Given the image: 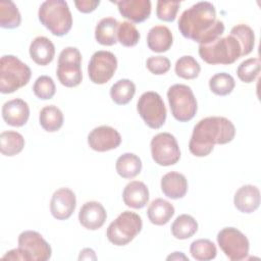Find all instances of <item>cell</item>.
<instances>
[{
	"label": "cell",
	"instance_id": "6da1fadb",
	"mask_svg": "<svg viewBox=\"0 0 261 261\" xmlns=\"http://www.w3.org/2000/svg\"><path fill=\"white\" fill-rule=\"evenodd\" d=\"M178 30L186 39L204 45L223 35L224 23L216 18V10L212 3L201 1L181 13Z\"/></svg>",
	"mask_w": 261,
	"mask_h": 261
},
{
	"label": "cell",
	"instance_id": "7a4b0ae2",
	"mask_svg": "<svg viewBox=\"0 0 261 261\" xmlns=\"http://www.w3.org/2000/svg\"><path fill=\"white\" fill-rule=\"evenodd\" d=\"M234 136L236 127L229 119L223 116H208L194 126L189 150L196 157H205L212 152L216 144H227Z\"/></svg>",
	"mask_w": 261,
	"mask_h": 261
},
{
	"label": "cell",
	"instance_id": "3957f363",
	"mask_svg": "<svg viewBox=\"0 0 261 261\" xmlns=\"http://www.w3.org/2000/svg\"><path fill=\"white\" fill-rule=\"evenodd\" d=\"M199 55L208 64L228 65L243 56V50L239 40L229 34L210 43L199 45Z\"/></svg>",
	"mask_w": 261,
	"mask_h": 261
},
{
	"label": "cell",
	"instance_id": "277c9868",
	"mask_svg": "<svg viewBox=\"0 0 261 261\" xmlns=\"http://www.w3.org/2000/svg\"><path fill=\"white\" fill-rule=\"evenodd\" d=\"M40 22L57 37L66 35L72 27V15L67 2L63 0L44 1L38 11Z\"/></svg>",
	"mask_w": 261,
	"mask_h": 261
},
{
	"label": "cell",
	"instance_id": "5b68a950",
	"mask_svg": "<svg viewBox=\"0 0 261 261\" xmlns=\"http://www.w3.org/2000/svg\"><path fill=\"white\" fill-rule=\"evenodd\" d=\"M31 68L14 55L0 59V92L10 94L24 87L31 80Z\"/></svg>",
	"mask_w": 261,
	"mask_h": 261
},
{
	"label": "cell",
	"instance_id": "8992f818",
	"mask_svg": "<svg viewBox=\"0 0 261 261\" xmlns=\"http://www.w3.org/2000/svg\"><path fill=\"white\" fill-rule=\"evenodd\" d=\"M167 99L172 116L179 122L190 121L197 113L198 103L191 87L175 84L167 91Z\"/></svg>",
	"mask_w": 261,
	"mask_h": 261
},
{
	"label": "cell",
	"instance_id": "52a82bcc",
	"mask_svg": "<svg viewBox=\"0 0 261 261\" xmlns=\"http://www.w3.org/2000/svg\"><path fill=\"white\" fill-rule=\"evenodd\" d=\"M143 222L139 214L132 211L120 213L113 220L106 231L107 239L115 246H125L142 230Z\"/></svg>",
	"mask_w": 261,
	"mask_h": 261
},
{
	"label": "cell",
	"instance_id": "ba28073f",
	"mask_svg": "<svg viewBox=\"0 0 261 261\" xmlns=\"http://www.w3.org/2000/svg\"><path fill=\"white\" fill-rule=\"evenodd\" d=\"M56 75L60 84L67 88L76 87L82 83V54L77 48L66 47L60 52Z\"/></svg>",
	"mask_w": 261,
	"mask_h": 261
},
{
	"label": "cell",
	"instance_id": "9c48e42d",
	"mask_svg": "<svg viewBox=\"0 0 261 261\" xmlns=\"http://www.w3.org/2000/svg\"><path fill=\"white\" fill-rule=\"evenodd\" d=\"M139 115L153 129L160 128L166 120V108L161 96L153 91L143 93L137 103Z\"/></svg>",
	"mask_w": 261,
	"mask_h": 261
},
{
	"label": "cell",
	"instance_id": "30bf717a",
	"mask_svg": "<svg viewBox=\"0 0 261 261\" xmlns=\"http://www.w3.org/2000/svg\"><path fill=\"white\" fill-rule=\"evenodd\" d=\"M216 238L220 249L229 260L240 261L247 258L250 243L241 230L236 227H224Z\"/></svg>",
	"mask_w": 261,
	"mask_h": 261
},
{
	"label": "cell",
	"instance_id": "8fae6325",
	"mask_svg": "<svg viewBox=\"0 0 261 261\" xmlns=\"http://www.w3.org/2000/svg\"><path fill=\"white\" fill-rule=\"evenodd\" d=\"M151 155L155 163L161 166H170L180 158V150L175 137L169 133H159L150 143Z\"/></svg>",
	"mask_w": 261,
	"mask_h": 261
},
{
	"label": "cell",
	"instance_id": "7c38bea8",
	"mask_svg": "<svg viewBox=\"0 0 261 261\" xmlns=\"http://www.w3.org/2000/svg\"><path fill=\"white\" fill-rule=\"evenodd\" d=\"M116 68V56L110 51L100 50L92 55L88 64V74L92 83L103 85L111 80Z\"/></svg>",
	"mask_w": 261,
	"mask_h": 261
},
{
	"label": "cell",
	"instance_id": "4fadbf2b",
	"mask_svg": "<svg viewBox=\"0 0 261 261\" xmlns=\"http://www.w3.org/2000/svg\"><path fill=\"white\" fill-rule=\"evenodd\" d=\"M18 248L23 252L27 261H47L52 255L50 245L35 230H24L19 233Z\"/></svg>",
	"mask_w": 261,
	"mask_h": 261
},
{
	"label": "cell",
	"instance_id": "5bb4252c",
	"mask_svg": "<svg viewBox=\"0 0 261 261\" xmlns=\"http://www.w3.org/2000/svg\"><path fill=\"white\" fill-rule=\"evenodd\" d=\"M121 143L120 134L112 126L100 125L88 135L89 147L97 152H106L116 149Z\"/></svg>",
	"mask_w": 261,
	"mask_h": 261
},
{
	"label": "cell",
	"instance_id": "9a60e30c",
	"mask_svg": "<svg viewBox=\"0 0 261 261\" xmlns=\"http://www.w3.org/2000/svg\"><path fill=\"white\" fill-rule=\"evenodd\" d=\"M76 207L75 194L68 188H60L55 191L50 201V212L58 220L68 219Z\"/></svg>",
	"mask_w": 261,
	"mask_h": 261
},
{
	"label": "cell",
	"instance_id": "2e32d148",
	"mask_svg": "<svg viewBox=\"0 0 261 261\" xmlns=\"http://www.w3.org/2000/svg\"><path fill=\"white\" fill-rule=\"evenodd\" d=\"M107 218L105 208L100 202H86L80 209L79 221L89 230H96L103 226Z\"/></svg>",
	"mask_w": 261,
	"mask_h": 261
},
{
	"label": "cell",
	"instance_id": "e0dca14e",
	"mask_svg": "<svg viewBox=\"0 0 261 261\" xmlns=\"http://www.w3.org/2000/svg\"><path fill=\"white\" fill-rule=\"evenodd\" d=\"M2 117L8 125L22 126L28 122L30 117L29 104L19 98L9 100L2 106Z\"/></svg>",
	"mask_w": 261,
	"mask_h": 261
},
{
	"label": "cell",
	"instance_id": "ac0fdd59",
	"mask_svg": "<svg viewBox=\"0 0 261 261\" xmlns=\"http://www.w3.org/2000/svg\"><path fill=\"white\" fill-rule=\"evenodd\" d=\"M118 7L120 14L135 23L143 22L151 14L150 0H121L113 1Z\"/></svg>",
	"mask_w": 261,
	"mask_h": 261
},
{
	"label": "cell",
	"instance_id": "d6986e66",
	"mask_svg": "<svg viewBox=\"0 0 261 261\" xmlns=\"http://www.w3.org/2000/svg\"><path fill=\"white\" fill-rule=\"evenodd\" d=\"M233 204L242 213H253L260 205L259 189L253 185H245L241 187L233 196Z\"/></svg>",
	"mask_w": 261,
	"mask_h": 261
},
{
	"label": "cell",
	"instance_id": "ffe728a7",
	"mask_svg": "<svg viewBox=\"0 0 261 261\" xmlns=\"http://www.w3.org/2000/svg\"><path fill=\"white\" fill-rule=\"evenodd\" d=\"M161 191L170 199H181L188 192V181L184 174L170 171L163 175L161 178Z\"/></svg>",
	"mask_w": 261,
	"mask_h": 261
},
{
	"label": "cell",
	"instance_id": "44dd1931",
	"mask_svg": "<svg viewBox=\"0 0 261 261\" xmlns=\"http://www.w3.org/2000/svg\"><path fill=\"white\" fill-rule=\"evenodd\" d=\"M122 199L127 207L142 209L149 201V190L143 181L133 180L124 187Z\"/></svg>",
	"mask_w": 261,
	"mask_h": 261
},
{
	"label": "cell",
	"instance_id": "7402d4cb",
	"mask_svg": "<svg viewBox=\"0 0 261 261\" xmlns=\"http://www.w3.org/2000/svg\"><path fill=\"white\" fill-rule=\"evenodd\" d=\"M30 56L38 65H47L55 56V47L50 39L44 36L36 37L30 45Z\"/></svg>",
	"mask_w": 261,
	"mask_h": 261
},
{
	"label": "cell",
	"instance_id": "603a6c76",
	"mask_svg": "<svg viewBox=\"0 0 261 261\" xmlns=\"http://www.w3.org/2000/svg\"><path fill=\"white\" fill-rule=\"evenodd\" d=\"M173 43L171 31L165 25L151 28L147 35V45L153 52L163 53L168 51Z\"/></svg>",
	"mask_w": 261,
	"mask_h": 261
},
{
	"label": "cell",
	"instance_id": "cb8c5ba5",
	"mask_svg": "<svg viewBox=\"0 0 261 261\" xmlns=\"http://www.w3.org/2000/svg\"><path fill=\"white\" fill-rule=\"evenodd\" d=\"M174 207L168 201L157 198L151 202L148 207L147 215L151 223L155 225H164L169 222L174 215Z\"/></svg>",
	"mask_w": 261,
	"mask_h": 261
},
{
	"label": "cell",
	"instance_id": "d4e9b609",
	"mask_svg": "<svg viewBox=\"0 0 261 261\" xmlns=\"http://www.w3.org/2000/svg\"><path fill=\"white\" fill-rule=\"evenodd\" d=\"M119 22L113 17L102 18L95 28L96 41L104 46H112L117 43V28Z\"/></svg>",
	"mask_w": 261,
	"mask_h": 261
},
{
	"label": "cell",
	"instance_id": "484cf974",
	"mask_svg": "<svg viewBox=\"0 0 261 261\" xmlns=\"http://www.w3.org/2000/svg\"><path fill=\"white\" fill-rule=\"evenodd\" d=\"M115 169L122 178H134L142 170V161L134 153H124L117 158Z\"/></svg>",
	"mask_w": 261,
	"mask_h": 261
},
{
	"label": "cell",
	"instance_id": "4316f807",
	"mask_svg": "<svg viewBox=\"0 0 261 261\" xmlns=\"http://www.w3.org/2000/svg\"><path fill=\"white\" fill-rule=\"evenodd\" d=\"M63 113L55 105H48L41 109L39 114V121L44 130L48 133H55L63 125Z\"/></svg>",
	"mask_w": 261,
	"mask_h": 261
},
{
	"label": "cell",
	"instance_id": "83f0119b",
	"mask_svg": "<svg viewBox=\"0 0 261 261\" xmlns=\"http://www.w3.org/2000/svg\"><path fill=\"white\" fill-rule=\"evenodd\" d=\"M24 139L22 135L14 130L2 132L0 135V151L4 156H14L22 151Z\"/></svg>",
	"mask_w": 261,
	"mask_h": 261
},
{
	"label": "cell",
	"instance_id": "f1b7e54d",
	"mask_svg": "<svg viewBox=\"0 0 261 261\" xmlns=\"http://www.w3.org/2000/svg\"><path fill=\"white\" fill-rule=\"evenodd\" d=\"M198 230V222L189 214H181L171 224V233L177 240H187Z\"/></svg>",
	"mask_w": 261,
	"mask_h": 261
},
{
	"label": "cell",
	"instance_id": "f546056e",
	"mask_svg": "<svg viewBox=\"0 0 261 261\" xmlns=\"http://www.w3.org/2000/svg\"><path fill=\"white\" fill-rule=\"evenodd\" d=\"M136 93V85L128 79L117 81L110 88V97L117 105H125L132 101Z\"/></svg>",
	"mask_w": 261,
	"mask_h": 261
},
{
	"label": "cell",
	"instance_id": "4dcf8cb0",
	"mask_svg": "<svg viewBox=\"0 0 261 261\" xmlns=\"http://www.w3.org/2000/svg\"><path fill=\"white\" fill-rule=\"evenodd\" d=\"M21 15L14 4L10 0H2L0 2V27L3 29H15L20 25Z\"/></svg>",
	"mask_w": 261,
	"mask_h": 261
},
{
	"label": "cell",
	"instance_id": "1f68e13d",
	"mask_svg": "<svg viewBox=\"0 0 261 261\" xmlns=\"http://www.w3.org/2000/svg\"><path fill=\"white\" fill-rule=\"evenodd\" d=\"M190 253L197 261H209L216 257L217 249L213 242L208 239H199L190 246Z\"/></svg>",
	"mask_w": 261,
	"mask_h": 261
},
{
	"label": "cell",
	"instance_id": "d6a6232c",
	"mask_svg": "<svg viewBox=\"0 0 261 261\" xmlns=\"http://www.w3.org/2000/svg\"><path fill=\"white\" fill-rule=\"evenodd\" d=\"M174 71L176 75L181 79L193 80L199 75L201 66L193 56L185 55L176 60Z\"/></svg>",
	"mask_w": 261,
	"mask_h": 261
},
{
	"label": "cell",
	"instance_id": "836d02e7",
	"mask_svg": "<svg viewBox=\"0 0 261 261\" xmlns=\"http://www.w3.org/2000/svg\"><path fill=\"white\" fill-rule=\"evenodd\" d=\"M229 34L234 36L239 40L242 46L243 56H246L253 51L255 46V35L254 31L248 24H237L230 30Z\"/></svg>",
	"mask_w": 261,
	"mask_h": 261
},
{
	"label": "cell",
	"instance_id": "e575fe53",
	"mask_svg": "<svg viewBox=\"0 0 261 261\" xmlns=\"http://www.w3.org/2000/svg\"><path fill=\"white\" fill-rule=\"evenodd\" d=\"M234 79L226 72H218L210 77L209 88L217 96H226L234 89Z\"/></svg>",
	"mask_w": 261,
	"mask_h": 261
},
{
	"label": "cell",
	"instance_id": "d590c367",
	"mask_svg": "<svg viewBox=\"0 0 261 261\" xmlns=\"http://www.w3.org/2000/svg\"><path fill=\"white\" fill-rule=\"evenodd\" d=\"M117 42L124 47H134L140 41V33L130 21L119 22L117 28Z\"/></svg>",
	"mask_w": 261,
	"mask_h": 261
},
{
	"label": "cell",
	"instance_id": "8d00e7d4",
	"mask_svg": "<svg viewBox=\"0 0 261 261\" xmlns=\"http://www.w3.org/2000/svg\"><path fill=\"white\" fill-rule=\"evenodd\" d=\"M261 69V62L259 58H249L244 60L237 69L238 77L246 84L253 83L259 75Z\"/></svg>",
	"mask_w": 261,
	"mask_h": 261
},
{
	"label": "cell",
	"instance_id": "74e56055",
	"mask_svg": "<svg viewBox=\"0 0 261 261\" xmlns=\"http://www.w3.org/2000/svg\"><path fill=\"white\" fill-rule=\"evenodd\" d=\"M33 91L36 97L41 100H49L53 98L56 92V86L52 77L49 75L39 76L33 86Z\"/></svg>",
	"mask_w": 261,
	"mask_h": 261
},
{
	"label": "cell",
	"instance_id": "f35d334b",
	"mask_svg": "<svg viewBox=\"0 0 261 261\" xmlns=\"http://www.w3.org/2000/svg\"><path fill=\"white\" fill-rule=\"evenodd\" d=\"M180 6L179 1H162L157 2L156 15L160 20L172 22L174 21L178 8Z\"/></svg>",
	"mask_w": 261,
	"mask_h": 261
},
{
	"label": "cell",
	"instance_id": "ab89813d",
	"mask_svg": "<svg viewBox=\"0 0 261 261\" xmlns=\"http://www.w3.org/2000/svg\"><path fill=\"white\" fill-rule=\"evenodd\" d=\"M146 66L148 70L156 75H161L166 73L171 66L170 60L165 56H151L146 61Z\"/></svg>",
	"mask_w": 261,
	"mask_h": 261
},
{
	"label": "cell",
	"instance_id": "60d3db41",
	"mask_svg": "<svg viewBox=\"0 0 261 261\" xmlns=\"http://www.w3.org/2000/svg\"><path fill=\"white\" fill-rule=\"evenodd\" d=\"M100 4L99 0L96 1H90V0H81V1H74V5L76 9L80 12L83 13H90L94 11Z\"/></svg>",
	"mask_w": 261,
	"mask_h": 261
},
{
	"label": "cell",
	"instance_id": "b9f144b4",
	"mask_svg": "<svg viewBox=\"0 0 261 261\" xmlns=\"http://www.w3.org/2000/svg\"><path fill=\"white\" fill-rule=\"evenodd\" d=\"M2 259H8V260H21V261H27V258L23 254V252L17 247L16 249H12L10 251H8L3 257Z\"/></svg>",
	"mask_w": 261,
	"mask_h": 261
},
{
	"label": "cell",
	"instance_id": "7bdbcfd3",
	"mask_svg": "<svg viewBox=\"0 0 261 261\" xmlns=\"http://www.w3.org/2000/svg\"><path fill=\"white\" fill-rule=\"evenodd\" d=\"M96 259H97V256L93 249L85 248L80 252L79 260H96Z\"/></svg>",
	"mask_w": 261,
	"mask_h": 261
},
{
	"label": "cell",
	"instance_id": "ee69618b",
	"mask_svg": "<svg viewBox=\"0 0 261 261\" xmlns=\"http://www.w3.org/2000/svg\"><path fill=\"white\" fill-rule=\"evenodd\" d=\"M180 259L189 261V258L187 256H185L181 252H174L173 254H171L167 257V260H180Z\"/></svg>",
	"mask_w": 261,
	"mask_h": 261
}]
</instances>
